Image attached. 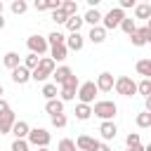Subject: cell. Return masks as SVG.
<instances>
[{"mask_svg":"<svg viewBox=\"0 0 151 151\" xmlns=\"http://www.w3.org/2000/svg\"><path fill=\"white\" fill-rule=\"evenodd\" d=\"M137 92H139L144 99H146V97H151V80H149V78H144V80L137 85Z\"/></svg>","mask_w":151,"mask_h":151,"instance_id":"30","label":"cell"},{"mask_svg":"<svg viewBox=\"0 0 151 151\" xmlns=\"http://www.w3.org/2000/svg\"><path fill=\"white\" fill-rule=\"evenodd\" d=\"M59 7V2L57 0H40V2H35V9L38 12H45V9H57Z\"/></svg>","mask_w":151,"mask_h":151,"instance_id":"28","label":"cell"},{"mask_svg":"<svg viewBox=\"0 0 151 151\" xmlns=\"http://www.w3.org/2000/svg\"><path fill=\"white\" fill-rule=\"evenodd\" d=\"M45 40H47V45H50V47H52V45H64L66 35H64L61 31H52V33H50V35H47Z\"/></svg>","mask_w":151,"mask_h":151,"instance_id":"26","label":"cell"},{"mask_svg":"<svg viewBox=\"0 0 151 151\" xmlns=\"http://www.w3.org/2000/svg\"><path fill=\"white\" fill-rule=\"evenodd\" d=\"M120 28H123L127 35H132V33H134V28H137V24H134V19H127V17H125V19L120 21Z\"/></svg>","mask_w":151,"mask_h":151,"instance_id":"32","label":"cell"},{"mask_svg":"<svg viewBox=\"0 0 151 151\" xmlns=\"http://www.w3.org/2000/svg\"><path fill=\"white\" fill-rule=\"evenodd\" d=\"M57 94H59V92H57V85H54V83H45V85H42V97H45L47 101H50V99H57Z\"/></svg>","mask_w":151,"mask_h":151,"instance_id":"27","label":"cell"},{"mask_svg":"<svg viewBox=\"0 0 151 151\" xmlns=\"http://www.w3.org/2000/svg\"><path fill=\"white\" fill-rule=\"evenodd\" d=\"M45 111H47L50 116H57V113H64V101H61V99H50V101L45 104Z\"/></svg>","mask_w":151,"mask_h":151,"instance_id":"19","label":"cell"},{"mask_svg":"<svg viewBox=\"0 0 151 151\" xmlns=\"http://www.w3.org/2000/svg\"><path fill=\"white\" fill-rule=\"evenodd\" d=\"M38 151H50V149H47V146H45V149H38Z\"/></svg>","mask_w":151,"mask_h":151,"instance_id":"47","label":"cell"},{"mask_svg":"<svg viewBox=\"0 0 151 151\" xmlns=\"http://www.w3.org/2000/svg\"><path fill=\"white\" fill-rule=\"evenodd\" d=\"M134 14H137V19H146L151 14V5H146V2L144 5H137L134 7Z\"/></svg>","mask_w":151,"mask_h":151,"instance_id":"31","label":"cell"},{"mask_svg":"<svg viewBox=\"0 0 151 151\" xmlns=\"http://www.w3.org/2000/svg\"><path fill=\"white\" fill-rule=\"evenodd\" d=\"M66 19H68V17H66L59 7H57V9H52V21H57V24H66Z\"/></svg>","mask_w":151,"mask_h":151,"instance_id":"38","label":"cell"},{"mask_svg":"<svg viewBox=\"0 0 151 151\" xmlns=\"http://www.w3.org/2000/svg\"><path fill=\"white\" fill-rule=\"evenodd\" d=\"M2 64L12 71V68H17V66H21V59H19V54L17 52H7L5 57H2Z\"/></svg>","mask_w":151,"mask_h":151,"instance_id":"21","label":"cell"},{"mask_svg":"<svg viewBox=\"0 0 151 151\" xmlns=\"http://www.w3.org/2000/svg\"><path fill=\"white\" fill-rule=\"evenodd\" d=\"M137 71H139L144 78H149V76H151V61H149V59H139V61H137Z\"/></svg>","mask_w":151,"mask_h":151,"instance_id":"29","label":"cell"},{"mask_svg":"<svg viewBox=\"0 0 151 151\" xmlns=\"http://www.w3.org/2000/svg\"><path fill=\"white\" fill-rule=\"evenodd\" d=\"M52 76H54V85H64V83H66V80L73 76V71H71L68 66H57Z\"/></svg>","mask_w":151,"mask_h":151,"instance_id":"14","label":"cell"},{"mask_svg":"<svg viewBox=\"0 0 151 151\" xmlns=\"http://www.w3.org/2000/svg\"><path fill=\"white\" fill-rule=\"evenodd\" d=\"M92 151H111V149H109V144H106V142H97Z\"/></svg>","mask_w":151,"mask_h":151,"instance_id":"41","label":"cell"},{"mask_svg":"<svg viewBox=\"0 0 151 151\" xmlns=\"http://www.w3.org/2000/svg\"><path fill=\"white\" fill-rule=\"evenodd\" d=\"M50 50H52V52H50V54H52L50 59H52L54 64H57V61H61V59H66V54H68V50H66V45H52Z\"/></svg>","mask_w":151,"mask_h":151,"instance_id":"18","label":"cell"},{"mask_svg":"<svg viewBox=\"0 0 151 151\" xmlns=\"http://www.w3.org/2000/svg\"><path fill=\"white\" fill-rule=\"evenodd\" d=\"M113 87H116V92L123 94V97H132V94L137 92V83H134L130 76H120V78H116V80H113Z\"/></svg>","mask_w":151,"mask_h":151,"instance_id":"4","label":"cell"},{"mask_svg":"<svg viewBox=\"0 0 151 151\" xmlns=\"http://www.w3.org/2000/svg\"><path fill=\"white\" fill-rule=\"evenodd\" d=\"M99 132H101V139H104V142H109V139H113V137H116L118 127H116V123H113V120H104V123L99 125Z\"/></svg>","mask_w":151,"mask_h":151,"instance_id":"12","label":"cell"},{"mask_svg":"<svg viewBox=\"0 0 151 151\" xmlns=\"http://www.w3.org/2000/svg\"><path fill=\"white\" fill-rule=\"evenodd\" d=\"M2 26H5V19H2V17H0V28H2Z\"/></svg>","mask_w":151,"mask_h":151,"instance_id":"45","label":"cell"},{"mask_svg":"<svg viewBox=\"0 0 151 151\" xmlns=\"http://www.w3.org/2000/svg\"><path fill=\"white\" fill-rule=\"evenodd\" d=\"M83 21H87V24H92V26H99V21H101V12H99L97 7H90L87 14L83 17Z\"/></svg>","mask_w":151,"mask_h":151,"instance_id":"20","label":"cell"},{"mask_svg":"<svg viewBox=\"0 0 151 151\" xmlns=\"http://www.w3.org/2000/svg\"><path fill=\"white\" fill-rule=\"evenodd\" d=\"M54 68H57V64H54L50 57H42V59L38 61V66L31 71V78H33L35 83H45V80L54 73Z\"/></svg>","mask_w":151,"mask_h":151,"instance_id":"1","label":"cell"},{"mask_svg":"<svg viewBox=\"0 0 151 151\" xmlns=\"http://www.w3.org/2000/svg\"><path fill=\"white\" fill-rule=\"evenodd\" d=\"M87 38H90L92 42H104V40H106V31H104L101 26H92V28H90V35H87Z\"/></svg>","mask_w":151,"mask_h":151,"instance_id":"23","label":"cell"},{"mask_svg":"<svg viewBox=\"0 0 151 151\" xmlns=\"http://www.w3.org/2000/svg\"><path fill=\"white\" fill-rule=\"evenodd\" d=\"M137 125H139V127H149V125H151V113L142 111V113L137 116Z\"/></svg>","mask_w":151,"mask_h":151,"instance_id":"35","label":"cell"},{"mask_svg":"<svg viewBox=\"0 0 151 151\" xmlns=\"http://www.w3.org/2000/svg\"><path fill=\"white\" fill-rule=\"evenodd\" d=\"M149 35H151V28H149V26H137L134 33L130 35V40H132L134 47H142V45L149 42Z\"/></svg>","mask_w":151,"mask_h":151,"instance_id":"9","label":"cell"},{"mask_svg":"<svg viewBox=\"0 0 151 151\" xmlns=\"http://www.w3.org/2000/svg\"><path fill=\"white\" fill-rule=\"evenodd\" d=\"M66 113H57V116H52V125L54 127H66Z\"/></svg>","mask_w":151,"mask_h":151,"instance_id":"36","label":"cell"},{"mask_svg":"<svg viewBox=\"0 0 151 151\" xmlns=\"http://www.w3.org/2000/svg\"><path fill=\"white\" fill-rule=\"evenodd\" d=\"M80 26H83V17H68L66 19V28L71 31V33H80Z\"/></svg>","mask_w":151,"mask_h":151,"instance_id":"24","label":"cell"},{"mask_svg":"<svg viewBox=\"0 0 151 151\" xmlns=\"http://www.w3.org/2000/svg\"><path fill=\"white\" fill-rule=\"evenodd\" d=\"M12 12H14V14H24V12H26V2H24V0H14V2H12Z\"/></svg>","mask_w":151,"mask_h":151,"instance_id":"39","label":"cell"},{"mask_svg":"<svg viewBox=\"0 0 151 151\" xmlns=\"http://www.w3.org/2000/svg\"><path fill=\"white\" fill-rule=\"evenodd\" d=\"M0 17H2V2H0Z\"/></svg>","mask_w":151,"mask_h":151,"instance_id":"46","label":"cell"},{"mask_svg":"<svg viewBox=\"0 0 151 151\" xmlns=\"http://www.w3.org/2000/svg\"><path fill=\"white\" fill-rule=\"evenodd\" d=\"M38 61H40V57H35V54H28V57L21 61V66H24V68H28V71H33V68L38 66Z\"/></svg>","mask_w":151,"mask_h":151,"instance_id":"33","label":"cell"},{"mask_svg":"<svg viewBox=\"0 0 151 151\" xmlns=\"http://www.w3.org/2000/svg\"><path fill=\"white\" fill-rule=\"evenodd\" d=\"M73 144H76V149H80V151H92V149H94V144H97V139H94V137H90V134H80Z\"/></svg>","mask_w":151,"mask_h":151,"instance_id":"16","label":"cell"},{"mask_svg":"<svg viewBox=\"0 0 151 151\" xmlns=\"http://www.w3.org/2000/svg\"><path fill=\"white\" fill-rule=\"evenodd\" d=\"M97 92H99V90H97V85H94L92 80H87V83H80V87H78L76 97L80 99V104H92Z\"/></svg>","mask_w":151,"mask_h":151,"instance_id":"6","label":"cell"},{"mask_svg":"<svg viewBox=\"0 0 151 151\" xmlns=\"http://www.w3.org/2000/svg\"><path fill=\"white\" fill-rule=\"evenodd\" d=\"M50 139H52V134H50L45 127L28 130V137H26V142H28V144H33V146H38V149H45V146L50 144Z\"/></svg>","mask_w":151,"mask_h":151,"instance_id":"3","label":"cell"},{"mask_svg":"<svg viewBox=\"0 0 151 151\" xmlns=\"http://www.w3.org/2000/svg\"><path fill=\"white\" fill-rule=\"evenodd\" d=\"M116 111H118V106H116L113 101H109V99L94 101V106H92V113H94V116H99L101 120H111V118L116 116Z\"/></svg>","mask_w":151,"mask_h":151,"instance_id":"2","label":"cell"},{"mask_svg":"<svg viewBox=\"0 0 151 151\" xmlns=\"http://www.w3.org/2000/svg\"><path fill=\"white\" fill-rule=\"evenodd\" d=\"M59 9H61L66 17H76V14H78V5H76L73 0H64V2H59Z\"/></svg>","mask_w":151,"mask_h":151,"instance_id":"22","label":"cell"},{"mask_svg":"<svg viewBox=\"0 0 151 151\" xmlns=\"http://www.w3.org/2000/svg\"><path fill=\"white\" fill-rule=\"evenodd\" d=\"M97 90H101V92H111L113 90V76L109 73V71H104V73H99L97 76Z\"/></svg>","mask_w":151,"mask_h":151,"instance_id":"10","label":"cell"},{"mask_svg":"<svg viewBox=\"0 0 151 151\" xmlns=\"http://www.w3.org/2000/svg\"><path fill=\"white\" fill-rule=\"evenodd\" d=\"M64 45H66V50H83V35L80 33H71L66 40H64Z\"/></svg>","mask_w":151,"mask_h":151,"instance_id":"17","label":"cell"},{"mask_svg":"<svg viewBox=\"0 0 151 151\" xmlns=\"http://www.w3.org/2000/svg\"><path fill=\"white\" fill-rule=\"evenodd\" d=\"M134 5V0H120V9H125V7H132Z\"/></svg>","mask_w":151,"mask_h":151,"instance_id":"43","label":"cell"},{"mask_svg":"<svg viewBox=\"0 0 151 151\" xmlns=\"http://www.w3.org/2000/svg\"><path fill=\"white\" fill-rule=\"evenodd\" d=\"M125 19V9H120V7H113V9H109L104 17H101V28L106 31V28H116V26H120V21Z\"/></svg>","mask_w":151,"mask_h":151,"instance_id":"5","label":"cell"},{"mask_svg":"<svg viewBox=\"0 0 151 151\" xmlns=\"http://www.w3.org/2000/svg\"><path fill=\"white\" fill-rule=\"evenodd\" d=\"M78 87H80V80H78V76H71L64 85H61V90H59V94H61V101H71V99H76V92H78Z\"/></svg>","mask_w":151,"mask_h":151,"instance_id":"7","label":"cell"},{"mask_svg":"<svg viewBox=\"0 0 151 151\" xmlns=\"http://www.w3.org/2000/svg\"><path fill=\"white\" fill-rule=\"evenodd\" d=\"M7 111H9V104H7V101L0 97V116H2V113H7Z\"/></svg>","mask_w":151,"mask_h":151,"instance_id":"42","label":"cell"},{"mask_svg":"<svg viewBox=\"0 0 151 151\" xmlns=\"http://www.w3.org/2000/svg\"><path fill=\"white\" fill-rule=\"evenodd\" d=\"M28 130H31V127H28V123H26V120H17V123L12 125V130H9V132L14 134V139H26V137H28Z\"/></svg>","mask_w":151,"mask_h":151,"instance_id":"15","label":"cell"},{"mask_svg":"<svg viewBox=\"0 0 151 151\" xmlns=\"http://www.w3.org/2000/svg\"><path fill=\"white\" fill-rule=\"evenodd\" d=\"M59 151H78V149H76V144H73V139L66 137V139L59 142Z\"/></svg>","mask_w":151,"mask_h":151,"instance_id":"37","label":"cell"},{"mask_svg":"<svg viewBox=\"0 0 151 151\" xmlns=\"http://www.w3.org/2000/svg\"><path fill=\"white\" fill-rule=\"evenodd\" d=\"M26 45H28V50H31V54H35V57H40V54H45L47 52V40L42 38V35H31L28 40H26Z\"/></svg>","mask_w":151,"mask_h":151,"instance_id":"8","label":"cell"},{"mask_svg":"<svg viewBox=\"0 0 151 151\" xmlns=\"http://www.w3.org/2000/svg\"><path fill=\"white\" fill-rule=\"evenodd\" d=\"M28 146H31V144H28L26 139H14L12 146H9V151H28Z\"/></svg>","mask_w":151,"mask_h":151,"instance_id":"34","label":"cell"},{"mask_svg":"<svg viewBox=\"0 0 151 151\" xmlns=\"http://www.w3.org/2000/svg\"><path fill=\"white\" fill-rule=\"evenodd\" d=\"M0 94H2V85H0Z\"/></svg>","mask_w":151,"mask_h":151,"instance_id":"48","label":"cell"},{"mask_svg":"<svg viewBox=\"0 0 151 151\" xmlns=\"http://www.w3.org/2000/svg\"><path fill=\"white\" fill-rule=\"evenodd\" d=\"M125 144H127V149H130V146H137V144H139V134H137V132H130L127 139H125Z\"/></svg>","mask_w":151,"mask_h":151,"instance_id":"40","label":"cell"},{"mask_svg":"<svg viewBox=\"0 0 151 151\" xmlns=\"http://www.w3.org/2000/svg\"><path fill=\"white\" fill-rule=\"evenodd\" d=\"M17 123V118H14V111L9 109L7 113H2L0 116V134H7L9 130H12V125Z\"/></svg>","mask_w":151,"mask_h":151,"instance_id":"13","label":"cell"},{"mask_svg":"<svg viewBox=\"0 0 151 151\" xmlns=\"http://www.w3.org/2000/svg\"><path fill=\"white\" fill-rule=\"evenodd\" d=\"M12 80H14L17 85H26V83L31 80V71L24 68V66H17V68H12Z\"/></svg>","mask_w":151,"mask_h":151,"instance_id":"11","label":"cell"},{"mask_svg":"<svg viewBox=\"0 0 151 151\" xmlns=\"http://www.w3.org/2000/svg\"><path fill=\"white\" fill-rule=\"evenodd\" d=\"M90 116H92V106L90 104H78L76 106V118L78 120H87Z\"/></svg>","mask_w":151,"mask_h":151,"instance_id":"25","label":"cell"},{"mask_svg":"<svg viewBox=\"0 0 151 151\" xmlns=\"http://www.w3.org/2000/svg\"><path fill=\"white\" fill-rule=\"evenodd\" d=\"M127 151H149V149H144V146H142V144H137V146H130V149H127Z\"/></svg>","mask_w":151,"mask_h":151,"instance_id":"44","label":"cell"}]
</instances>
